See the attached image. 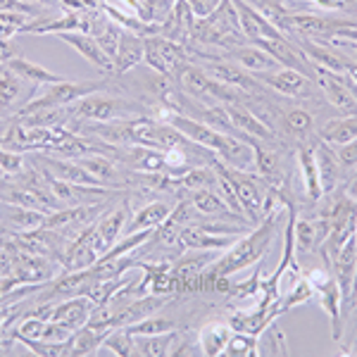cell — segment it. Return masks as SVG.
I'll return each instance as SVG.
<instances>
[{"instance_id": "32", "label": "cell", "mask_w": 357, "mask_h": 357, "mask_svg": "<svg viewBox=\"0 0 357 357\" xmlns=\"http://www.w3.org/2000/svg\"><path fill=\"white\" fill-rule=\"evenodd\" d=\"M191 203H193V207H195V212H198V215L210 217V220H215V217H227V215L238 217L231 210V207L227 205V200L222 198L217 188H203V191H193Z\"/></svg>"}, {"instance_id": "34", "label": "cell", "mask_w": 357, "mask_h": 357, "mask_svg": "<svg viewBox=\"0 0 357 357\" xmlns=\"http://www.w3.org/2000/svg\"><path fill=\"white\" fill-rule=\"evenodd\" d=\"M176 331L172 333H155V336H134L136 355L146 357H165L174 353Z\"/></svg>"}, {"instance_id": "41", "label": "cell", "mask_w": 357, "mask_h": 357, "mask_svg": "<svg viewBox=\"0 0 357 357\" xmlns=\"http://www.w3.org/2000/svg\"><path fill=\"white\" fill-rule=\"evenodd\" d=\"M333 155H336L338 165H341L343 174H355L357 172V138L348 143H341V146H331Z\"/></svg>"}, {"instance_id": "39", "label": "cell", "mask_w": 357, "mask_h": 357, "mask_svg": "<svg viewBox=\"0 0 357 357\" xmlns=\"http://www.w3.org/2000/svg\"><path fill=\"white\" fill-rule=\"evenodd\" d=\"M45 324H48V319H43V317L26 314L24 319L17 324V329L13 331V338H17V341H20V338H26V341H41Z\"/></svg>"}, {"instance_id": "21", "label": "cell", "mask_w": 357, "mask_h": 357, "mask_svg": "<svg viewBox=\"0 0 357 357\" xmlns=\"http://www.w3.org/2000/svg\"><path fill=\"white\" fill-rule=\"evenodd\" d=\"M314 296L319 298V305L326 314H329L331 329H333V341H341V312H343V293L338 286L336 276H331L329 281H324L321 286L314 289Z\"/></svg>"}, {"instance_id": "15", "label": "cell", "mask_w": 357, "mask_h": 357, "mask_svg": "<svg viewBox=\"0 0 357 357\" xmlns=\"http://www.w3.org/2000/svg\"><path fill=\"white\" fill-rule=\"evenodd\" d=\"M93 307H96V303L91 301L89 296H72L69 301H62L55 305L53 314H50V321H57V324L77 331L89 324V317L93 312Z\"/></svg>"}, {"instance_id": "13", "label": "cell", "mask_w": 357, "mask_h": 357, "mask_svg": "<svg viewBox=\"0 0 357 357\" xmlns=\"http://www.w3.org/2000/svg\"><path fill=\"white\" fill-rule=\"evenodd\" d=\"M222 257V250H195L183 248V255H178L172 264V274L183 284H193L198 276H203Z\"/></svg>"}, {"instance_id": "16", "label": "cell", "mask_w": 357, "mask_h": 357, "mask_svg": "<svg viewBox=\"0 0 357 357\" xmlns=\"http://www.w3.org/2000/svg\"><path fill=\"white\" fill-rule=\"evenodd\" d=\"M229 62H234V65H238L241 69H245L248 74H255V77L274 72V69L281 67L279 62H276L267 50H262L257 43L255 45H234V48H229Z\"/></svg>"}, {"instance_id": "22", "label": "cell", "mask_w": 357, "mask_h": 357, "mask_svg": "<svg viewBox=\"0 0 357 357\" xmlns=\"http://www.w3.org/2000/svg\"><path fill=\"white\" fill-rule=\"evenodd\" d=\"M296 162L298 172H301V181H303V191L307 195V200L319 203L324 198L321 191V181H319V169H317V158H314V146H301L296 153Z\"/></svg>"}, {"instance_id": "17", "label": "cell", "mask_w": 357, "mask_h": 357, "mask_svg": "<svg viewBox=\"0 0 357 357\" xmlns=\"http://www.w3.org/2000/svg\"><path fill=\"white\" fill-rule=\"evenodd\" d=\"M141 62H146V36L134 31H122L119 38V48L117 55L112 60V72L114 74H126L134 67H138Z\"/></svg>"}, {"instance_id": "2", "label": "cell", "mask_w": 357, "mask_h": 357, "mask_svg": "<svg viewBox=\"0 0 357 357\" xmlns=\"http://www.w3.org/2000/svg\"><path fill=\"white\" fill-rule=\"evenodd\" d=\"M67 114L74 119H82V122L105 124V122H119V119L143 117L146 110H143V105L134 100V98L98 91V93H91L86 98H79L77 102H72L67 107Z\"/></svg>"}, {"instance_id": "38", "label": "cell", "mask_w": 357, "mask_h": 357, "mask_svg": "<svg viewBox=\"0 0 357 357\" xmlns=\"http://www.w3.org/2000/svg\"><path fill=\"white\" fill-rule=\"evenodd\" d=\"M134 336H155V333H172L176 331V321L172 317H160V314H151L146 319L136 321V324L126 326Z\"/></svg>"}, {"instance_id": "27", "label": "cell", "mask_w": 357, "mask_h": 357, "mask_svg": "<svg viewBox=\"0 0 357 357\" xmlns=\"http://www.w3.org/2000/svg\"><path fill=\"white\" fill-rule=\"evenodd\" d=\"M234 329L229 326V321H210V324L200 326L198 331V348L200 353L207 357H217L224 355V348H227L229 338H231Z\"/></svg>"}, {"instance_id": "29", "label": "cell", "mask_w": 357, "mask_h": 357, "mask_svg": "<svg viewBox=\"0 0 357 357\" xmlns=\"http://www.w3.org/2000/svg\"><path fill=\"white\" fill-rule=\"evenodd\" d=\"M8 67L13 69L17 77H22L24 82L33 86H48V84H57L67 79V77H62V74H55V72H50V69H45L43 65H38V62L26 60V57H13V60L8 62Z\"/></svg>"}, {"instance_id": "9", "label": "cell", "mask_w": 357, "mask_h": 357, "mask_svg": "<svg viewBox=\"0 0 357 357\" xmlns=\"http://www.w3.org/2000/svg\"><path fill=\"white\" fill-rule=\"evenodd\" d=\"M38 89H41V86L24 82V79L17 77L8 65H3L0 67V114L13 112V110L20 112L22 107L36 96Z\"/></svg>"}, {"instance_id": "18", "label": "cell", "mask_w": 357, "mask_h": 357, "mask_svg": "<svg viewBox=\"0 0 357 357\" xmlns=\"http://www.w3.org/2000/svg\"><path fill=\"white\" fill-rule=\"evenodd\" d=\"M50 212L41 210H31V207H22V205H10V203H0V229L10 227L20 234L36 231L45 224V217Z\"/></svg>"}, {"instance_id": "46", "label": "cell", "mask_w": 357, "mask_h": 357, "mask_svg": "<svg viewBox=\"0 0 357 357\" xmlns=\"http://www.w3.org/2000/svg\"><path fill=\"white\" fill-rule=\"evenodd\" d=\"M341 43H345V41H341ZM345 45H350V48H353L355 53H357V45H355V43H345Z\"/></svg>"}, {"instance_id": "19", "label": "cell", "mask_w": 357, "mask_h": 357, "mask_svg": "<svg viewBox=\"0 0 357 357\" xmlns=\"http://www.w3.org/2000/svg\"><path fill=\"white\" fill-rule=\"evenodd\" d=\"M77 162L89 172L91 176L96 178L100 186L105 188H117L124 183V176H122V169L119 165L114 162L110 155L105 153H91V155H84V158H77Z\"/></svg>"}, {"instance_id": "10", "label": "cell", "mask_w": 357, "mask_h": 357, "mask_svg": "<svg viewBox=\"0 0 357 357\" xmlns=\"http://www.w3.org/2000/svg\"><path fill=\"white\" fill-rule=\"evenodd\" d=\"M224 107H227L229 119H231V124H234V129H236V134H238V136L252 138V141H264V143H272L276 138L272 126L264 122L257 112H252L250 107H245L241 100L227 102Z\"/></svg>"}, {"instance_id": "28", "label": "cell", "mask_w": 357, "mask_h": 357, "mask_svg": "<svg viewBox=\"0 0 357 357\" xmlns=\"http://www.w3.org/2000/svg\"><path fill=\"white\" fill-rule=\"evenodd\" d=\"M203 69L215 82L227 84V86H231V89H238V91H243V93L255 89L252 77H248L245 69H241L238 65H234V62H210V65H205Z\"/></svg>"}, {"instance_id": "5", "label": "cell", "mask_w": 357, "mask_h": 357, "mask_svg": "<svg viewBox=\"0 0 357 357\" xmlns=\"http://www.w3.org/2000/svg\"><path fill=\"white\" fill-rule=\"evenodd\" d=\"M146 65L165 79H176L188 65V53L181 43L165 38L160 33L146 36Z\"/></svg>"}, {"instance_id": "42", "label": "cell", "mask_w": 357, "mask_h": 357, "mask_svg": "<svg viewBox=\"0 0 357 357\" xmlns=\"http://www.w3.org/2000/svg\"><path fill=\"white\" fill-rule=\"evenodd\" d=\"M24 165H26L24 155L0 146V172H5L10 176H20L24 172Z\"/></svg>"}, {"instance_id": "35", "label": "cell", "mask_w": 357, "mask_h": 357, "mask_svg": "<svg viewBox=\"0 0 357 357\" xmlns=\"http://www.w3.org/2000/svg\"><path fill=\"white\" fill-rule=\"evenodd\" d=\"M281 122H284L289 134H296V136H310V131L314 129L312 112L303 105L284 107V110H281Z\"/></svg>"}, {"instance_id": "23", "label": "cell", "mask_w": 357, "mask_h": 357, "mask_svg": "<svg viewBox=\"0 0 357 357\" xmlns=\"http://www.w3.org/2000/svg\"><path fill=\"white\" fill-rule=\"evenodd\" d=\"M257 174H260L269 186L281 188L289 176V165L286 158L279 148H267V146H257Z\"/></svg>"}, {"instance_id": "20", "label": "cell", "mask_w": 357, "mask_h": 357, "mask_svg": "<svg viewBox=\"0 0 357 357\" xmlns=\"http://www.w3.org/2000/svg\"><path fill=\"white\" fill-rule=\"evenodd\" d=\"M314 158H317V169H319L321 191H324V195L336 193L338 186H341L343 169H341V165H338L336 155H333V148L319 138V141L314 143Z\"/></svg>"}, {"instance_id": "44", "label": "cell", "mask_w": 357, "mask_h": 357, "mask_svg": "<svg viewBox=\"0 0 357 357\" xmlns=\"http://www.w3.org/2000/svg\"><path fill=\"white\" fill-rule=\"evenodd\" d=\"M343 195L350 200V203H355V205H357V172H355V174H350V178L345 181Z\"/></svg>"}, {"instance_id": "26", "label": "cell", "mask_w": 357, "mask_h": 357, "mask_svg": "<svg viewBox=\"0 0 357 357\" xmlns=\"http://www.w3.org/2000/svg\"><path fill=\"white\" fill-rule=\"evenodd\" d=\"M172 210H174V207H172L169 203H165V200H151V203L136 207L134 217H131L129 224H126V229H124V236L143 231V229H158L160 224L172 215Z\"/></svg>"}, {"instance_id": "43", "label": "cell", "mask_w": 357, "mask_h": 357, "mask_svg": "<svg viewBox=\"0 0 357 357\" xmlns=\"http://www.w3.org/2000/svg\"><path fill=\"white\" fill-rule=\"evenodd\" d=\"M17 33H22L20 26H15V24H10V22L0 20V43H10L17 36Z\"/></svg>"}, {"instance_id": "4", "label": "cell", "mask_w": 357, "mask_h": 357, "mask_svg": "<svg viewBox=\"0 0 357 357\" xmlns=\"http://www.w3.org/2000/svg\"><path fill=\"white\" fill-rule=\"evenodd\" d=\"M215 165H217V169L229 178L236 198H238L241 207L245 210L248 220L250 222L262 220L264 203H267V195L272 186H269L260 174H255V172H238V169H231V167H224L222 162H215Z\"/></svg>"}, {"instance_id": "31", "label": "cell", "mask_w": 357, "mask_h": 357, "mask_svg": "<svg viewBox=\"0 0 357 357\" xmlns=\"http://www.w3.org/2000/svg\"><path fill=\"white\" fill-rule=\"evenodd\" d=\"M122 31L124 29L114 20H107V17H93V24H91V36L96 38L98 45L102 48V53L110 57V60H114V55H117Z\"/></svg>"}, {"instance_id": "25", "label": "cell", "mask_w": 357, "mask_h": 357, "mask_svg": "<svg viewBox=\"0 0 357 357\" xmlns=\"http://www.w3.org/2000/svg\"><path fill=\"white\" fill-rule=\"evenodd\" d=\"M298 48H301L305 53V57H307V60L317 67V72H331V74H341L343 77V74H348L350 67H353L343 60V55L333 53L331 48H326V45H321V43L301 41L298 43Z\"/></svg>"}, {"instance_id": "8", "label": "cell", "mask_w": 357, "mask_h": 357, "mask_svg": "<svg viewBox=\"0 0 357 357\" xmlns=\"http://www.w3.org/2000/svg\"><path fill=\"white\" fill-rule=\"evenodd\" d=\"M236 15H238L241 29H243V36L252 38V41H267V38H281L286 36L279 26L262 13L260 8L245 3V0H231Z\"/></svg>"}, {"instance_id": "37", "label": "cell", "mask_w": 357, "mask_h": 357, "mask_svg": "<svg viewBox=\"0 0 357 357\" xmlns=\"http://www.w3.org/2000/svg\"><path fill=\"white\" fill-rule=\"evenodd\" d=\"M102 348L110 350L114 355H122V357L136 355L134 333L126 329V326H114V329L105 336V341H102Z\"/></svg>"}, {"instance_id": "30", "label": "cell", "mask_w": 357, "mask_h": 357, "mask_svg": "<svg viewBox=\"0 0 357 357\" xmlns=\"http://www.w3.org/2000/svg\"><path fill=\"white\" fill-rule=\"evenodd\" d=\"M319 138L329 146H341L357 138V114H343V117H331L329 122L319 129Z\"/></svg>"}, {"instance_id": "45", "label": "cell", "mask_w": 357, "mask_h": 357, "mask_svg": "<svg viewBox=\"0 0 357 357\" xmlns=\"http://www.w3.org/2000/svg\"><path fill=\"white\" fill-rule=\"evenodd\" d=\"M29 3H33V5H57L60 0H29Z\"/></svg>"}, {"instance_id": "12", "label": "cell", "mask_w": 357, "mask_h": 357, "mask_svg": "<svg viewBox=\"0 0 357 357\" xmlns=\"http://www.w3.org/2000/svg\"><path fill=\"white\" fill-rule=\"evenodd\" d=\"M257 79H260L267 89H272L286 98H312V93H314L312 79L305 77L303 72H296V69H289V67H279V69H274V72L260 74Z\"/></svg>"}, {"instance_id": "1", "label": "cell", "mask_w": 357, "mask_h": 357, "mask_svg": "<svg viewBox=\"0 0 357 357\" xmlns=\"http://www.w3.org/2000/svg\"><path fill=\"white\" fill-rule=\"evenodd\" d=\"M279 212H272L262 220L260 227L252 234L241 236L236 243L229 248L227 252H222V257L207 269V274L212 276H231L236 272H243V269L252 267L264 257V252L269 250L274 241V224Z\"/></svg>"}, {"instance_id": "6", "label": "cell", "mask_w": 357, "mask_h": 357, "mask_svg": "<svg viewBox=\"0 0 357 357\" xmlns=\"http://www.w3.org/2000/svg\"><path fill=\"white\" fill-rule=\"evenodd\" d=\"M129 215H131L129 200H122V205H117L112 212L102 215L100 220L91 227V243H93L96 250L100 252V257L124 236L126 224L131 220Z\"/></svg>"}, {"instance_id": "24", "label": "cell", "mask_w": 357, "mask_h": 357, "mask_svg": "<svg viewBox=\"0 0 357 357\" xmlns=\"http://www.w3.org/2000/svg\"><path fill=\"white\" fill-rule=\"evenodd\" d=\"M60 41H65L72 45L74 50H77L79 55L86 57V60L91 62V65H96L98 69H102V72H112V60L102 53V48L98 45V41L91 33H82V31H67V33H60Z\"/></svg>"}, {"instance_id": "33", "label": "cell", "mask_w": 357, "mask_h": 357, "mask_svg": "<svg viewBox=\"0 0 357 357\" xmlns=\"http://www.w3.org/2000/svg\"><path fill=\"white\" fill-rule=\"evenodd\" d=\"M110 331H102V329H93V326H82L72 333L67 343V355H91L96 353L98 348H102V341Z\"/></svg>"}, {"instance_id": "11", "label": "cell", "mask_w": 357, "mask_h": 357, "mask_svg": "<svg viewBox=\"0 0 357 357\" xmlns=\"http://www.w3.org/2000/svg\"><path fill=\"white\" fill-rule=\"evenodd\" d=\"M215 155H217V162H222L224 167H231V169H238V172L257 169V146L243 136L224 134L220 151Z\"/></svg>"}, {"instance_id": "36", "label": "cell", "mask_w": 357, "mask_h": 357, "mask_svg": "<svg viewBox=\"0 0 357 357\" xmlns=\"http://www.w3.org/2000/svg\"><path fill=\"white\" fill-rule=\"evenodd\" d=\"M224 355L229 357H255L260 355V336H252V333L234 331L229 338Z\"/></svg>"}, {"instance_id": "40", "label": "cell", "mask_w": 357, "mask_h": 357, "mask_svg": "<svg viewBox=\"0 0 357 357\" xmlns=\"http://www.w3.org/2000/svg\"><path fill=\"white\" fill-rule=\"evenodd\" d=\"M314 298V289H312V284H310L307 279H298L296 281V286L286 293L284 296V312L286 310H291V307H298V305H305V303H310Z\"/></svg>"}, {"instance_id": "7", "label": "cell", "mask_w": 357, "mask_h": 357, "mask_svg": "<svg viewBox=\"0 0 357 357\" xmlns=\"http://www.w3.org/2000/svg\"><path fill=\"white\" fill-rule=\"evenodd\" d=\"M291 231H293V245H296V255L305 252H314L326 243L331 231V224L326 217H291Z\"/></svg>"}, {"instance_id": "3", "label": "cell", "mask_w": 357, "mask_h": 357, "mask_svg": "<svg viewBox=\"0 0 357 357\" xmlns=\"http://www.w3.org/2000/svg\"><path fill=\"white\" fill-rule=\"evenodd\" d=\"M102 89H105V82H69V79H65V82L48 84L43 86V93L36 91V96L17 112V117L43 112V110H62V107H69L72 102H77L79 98L98 93Z\"/></svg>"}, {"instance_id": "14", "label": "cell", "mask_w": 357, "mask_h": 357, "mask_svg": "<svg viewBox=\"0 0 357 357\" xmlns=\"http://www.w3.org/2000/svg\"><path fill=\"white\" fill-rule=\"evenodd\" d=\"M317 84H319L321 93L331 102L336 110L345 114H357V96L348 84L341 82V74L331 72H317Z\"/></svg>"}]
</instances>
